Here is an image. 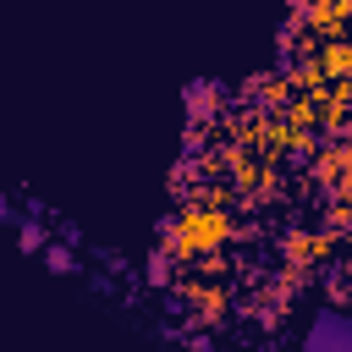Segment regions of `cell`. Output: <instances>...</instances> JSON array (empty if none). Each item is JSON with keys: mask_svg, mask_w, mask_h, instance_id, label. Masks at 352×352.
Masks as SVG:
<instances>
[{"mask_svg": "<svg viewBox=\"0 0 352 352\" xmlns=\"http://www.w3.org/2000/svg\"><path fill=\"white\" fill-rule=\"evenodd\" d=\"M226 214L220 209H187L176 226H170V248H176V258H204V253H220V242H226Z\"/></svg>", "mask_w": 352, "mask_h": 352, "instance_id": "obj_1", "label": "cell"}, {"mask_svg": "<svg viewBox=\"0 0 352 352\" xmlns=\"http://www.w3.org/2000/svg\"><path fill=\"white\" fill-rule=\"evenodd\" d=\"M314 66H319L324 77H341V72H352V44H346V38H324V44L314 50Z\"/></svg>", "mask_w": 352, "mask_h": 352, "instance_id": "obj_2", "label": "cell"}]
</instances>
